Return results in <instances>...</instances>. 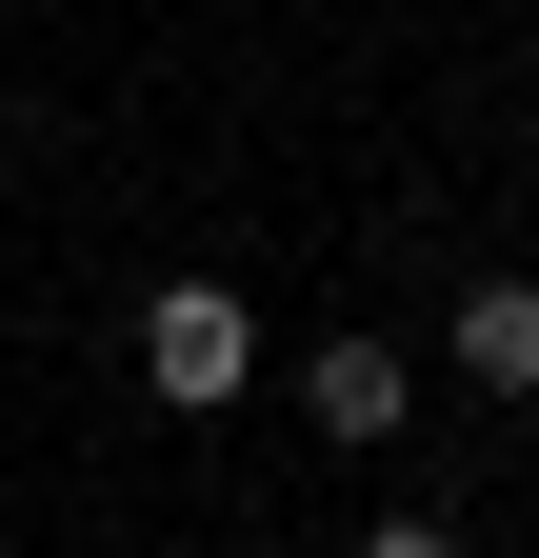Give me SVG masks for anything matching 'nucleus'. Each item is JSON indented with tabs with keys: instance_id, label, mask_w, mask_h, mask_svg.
Instances as JSON below:
<instances>
[{
	"instance_id": "nucleus-1",
	"label": "nucleus",
	"mask_w": 539,
	"mask_h": 558,
	"mask_svg": "<svg viewBox=\"0 0 539 558\" xmlns=\"http://www.w3.org/2000/svg\"><path fill=\"white\" fill-rule=\"evenodd\" d=\"M240 379H260V300H240V279H160V300H141V399L220 418Z\"/></svg>"
},
{
	"instance_id": "nucleus-2",
	"label": "nucleus",
	"mask_w": 539,
	"mask_h": 558,
	"mask_svg": "<svg viewBox=\"0 0 539 558\" xmlns=\"http://www.w3.org/2000/svg\"><path fill=\"white\" fill-rule=\"evenodd\" d=\"M300 418H320L340 459H380L399 418H420V360H399V339H320V360H300Z\"/></svg>"
},
{
	"instance_id": "nucleus-3",
	"label": "nucleus",
	"mask_w": 539,
	"mask_h": 558,
	"mask_svg": "<svg viewBox=\"0 0 539 558\" xmlns=\"http://www.w3.org/2000/svg\"><path fill=\"white\" fill-rule=\"evenodd\" d=\"M440 360L480 379V399H539V279H459V319H440Z\"/></svg>"
},
{
	"instance_id": "nucleus-4",
	"label": "nucleus",
	"mask_w": 539,
	"mask_h": 558,
	"mask_svg": "<svg viewBox=\"0 0 539 558\" xmlns=\"http://www.w3.org/2000/svg\"><path fill=\"white\" fill-rule=\"evenodd\" d=\"M360 558H459V538L440 519H360Z\"/></svg>"
},
{
	"instance_id": "nucleus-5",
	"label": "nucleus",
	"mask_w": 539,
	"mask_h": 558,
	"mask_svg": "<svg viewBox=\"0 0 539 558\" xmlns=\"http://www.w3.org/2000/svg\"><path fill=\"white\" fill-rule=\"evenodd\" d=\"M0 558H21V538H0Z\"/></svg>"
}]
</instances>
